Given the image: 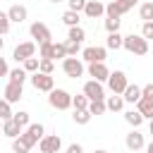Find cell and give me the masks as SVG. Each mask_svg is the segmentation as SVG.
Segmentation results:
<instances>
[{"instance_id": "cell-1", "label": "cell", "mask_w": 153, "mask_h": 153, "mask_svg": "<svg viewBox=\"0 0 153 153\" xmlns=\"http://www.w3.org/2000/svg\"><path fill=\"white\" fill-rule=\"evenodd\" d=\"M122 48L129 50L131 55H146L148 53V41L139 33H129V36L122 38Z\"/></svg>"}, {"instance_id": "cell-2", "label": "cell", "mask_w": 153, "mask_h": 153, "mask_svg": "<svg viewBox=\"0 0 153 153\" xmlns=\"http://www.w3.org/2000/svg\"><path fill=\"white\" fill-rule=\"evenodd\" d=\"M48 103L55 110H67V108H72V93L65 91V88H53L50 96H48Z\"/></svg>"}, {"instance_id": "cell-3", "label": "cell", "mask_w": 153, "mask_h": 153, "mask_svg": "<svg viewBox=\"0 0 153 153\" xmlns=\"http://www.w3.org/2000/svg\"><path fill=\"white\" fill-rule=\"evenodd\" d=\"M62 72H65L69 79H79V76L84 74V62H81L79 57L67 55V57L62 60Z\"/></svg>"}, {"instance_id": "cell-4", "label": "cell", "mask_w": 153, "mask_h": 153, "mask_svg": "<svg viewBox=\"0 0 153 153\" xmlns=\"http://www.w3.org/2000/svg\"><path fill=\"white\" fill-rule=\"evenodd\" d=\"M29 33H31V38H33V43H50V29L43 24V22H33L31 26H29Z\"/></svg>"}, {"instance_id": "cell-5", "label": "cell", "mask_w": 153, "mask_h": 153, "mask_svg": "<svg viewBox=\"0 0 153 153\" xmlns=\"http://www.w3.org/2000/svg\"><path fill=\"white\" fill-rule=\"evenodd\" d=\"M31 84H33L36 91H45V93H50V91L55 88L53 74H43V72H33V74H31Z\"/></svg>"}, {"instance_id": "cell-6", "label": "cell", "mask_w": 153, "mask_h": 153, "mask_svg": "<svg viewBox=\"0 0 153 153\" xmlns=\"http://www.w3.org/2000/svg\"><path fill=\"white\" fill-rule=\"evenodd\" d=\"M81 57H84L86 62H105L108 48H103V45H88V48L81 50Z\"/></svg>"}, {"instance_id": "cell-7", "label": "cell", "mask_w": 153, "mask_h": 153, "mask_svg": "<svg viewBox=\"0 0 153 153\" xmlns=\"http://www.w3.org/2000/svg\"><path fill=\"white\" fill-rule=\"evenodd\" d=\"M127 74L122 72V69H117V72H110V76H108V86H110V91L112 93H120L122 96V91L127 88Z\"/></svg>"}, {"instance_id": "cell-8", "label": "cell", "mask_w": 153, "mask_h": 153, "mask_svg": "<svg viewBox=\"0 0 153 153\" xmlns=\"http://www.w3.org/2000/svg\"><path fill=\"white\" fill-rule=\"evenodd\" d=\"M84 96H86L88 100H105V88H103L100 81L91 79V81L84 84Z\"/></svg>"}, {"instance_id": "cell-9", "label": "cell", "mask_w": 153, "mask_h": 153, "mask_svg": "<svg viewBox=\"0 0 153 153\" xmlns=\"http://www.w3.org/2000/svg\"><path fill=\"white\" fill-rule=\"evenodd\" d=\"M38 148H41V153H60L62 139H60L57 134H48V136H43V139L38 141Z\"/></svg>"}, {"instance_id": "cell-10", "label": "cell", "mask_w": 153, "mask_h": 153, "mask_svg": "<svg viewBox=\"0 0 153 153\" xmlns=\"http://www.w3.org/2000/svg\"><path fill=\"white\" fill-rule=\"evenodd\" d=\"M33 55H36V43H33V41L19 43V45L14 48V53H12V57H14L17 62H24L26 57H33Z\"/></svg>"}, {"instance_id": "cell-11", "label": "cell", "mask_w": 153, "mask_h": 153, "mask_svg": "<svg viewBox=\"0 0 153 153\" xmlns=\"http://www.w3.org/2000/svg\"><path fill=\"white\" fill-rule=\"evenodd\" d=\"M88 76H93L96 81H108V76H110V69H108V65L105 62H88Z\"/></svg>"}, {"instance_id": "cell-12", "label": "cell", "mask_w": 153, "mask_h": 153, "mask_svg": "<svg viewBox=\"0 0 153 153\" xmlns=\"http://www.w3.org/2000/svg\"><path fill=\"white\" fill-rule=\"evenodd\" d=\"M84 14H86L88 19H98V17L105 14V5H103L100 0H86V5H84Z\"/></svg>"}, {"instance_id": "cell-13", "label": "cell", "mask_w": 153, "mask_h": 153, "mask_svg": "<svg viewBox=\"0 0 153 153\" xmlns=\"http://www.w3.org/2000/svg\"><path fill=\"white\" fill-rule=\"evenodd\" d=\"M22 96H24V88H22V84H14V81H10V84L5 86V100H7V103H19V100H22Z\"/></svg>"}, {"instance_id": "cell-14", "label": "cell", "mask_w": 153, "mask_h": 153, "mask_svg": "<svg viewBox=\"0 0 153 153\" xmlns=\"http://www.w3.org/2000/svg\"><path fill=\"white\" fill-rule=\"evenodd\" d=\"M7 17H10V22H14V24H22V22H26V17H29V10H26L24 5H12V7L7 10Z\"/></svg>"}, {"instance_id": "cell-15", "label": "cell", "mask_w": 153, "mask_h": 153, "mask_svg": "<svg viewBox=\"0 0 153 153\" xmlns=\"http://www.w3.org/2000/svg\"><path fill=\"white\" fill-rule=\"evenodd\" d=\"M124 143H127V148H129V151H141V148L146 146V143H143V134H141V131H136V129L127 134Z\"/></svg>"}, {"instance_id": "cell-16", "label": "cell", "mask_w": 153, "mask_h": 153, "mask_svg": "<svg viewBox=\"0 0 153 153\" xmlns=\"http://www.w3.org/2000/svg\"><path fill=\"white\" fill-rule=\"evenodd\" d=\"M122 98H124V103H136V100L141 98V86H136V84H127V88L122 91Z\"/></svg>"}, {"instance_id": "cell-17", "label": "cell", "mask_w": 153, "mask_h": 153, "mask_svg": "<svg viewBox=\"0 0 153 153\" xmlns=\"http://www.w3.org/2000/svg\"><path fill=\"white\" fill-rule=\"evenodd\" d=\"M2 134L5 136H10V139H17L19 134H22V127L10 117V120H2Z\"/></svg>"}, {"instance_id": "cell-18", "label": "cell", "mask_w": 153, "mask_h": 153, "mask_svg": "<svg viewBox=\"0 0 153 153\" xmlns=\"http://www.w3.org/2000/svg\"><path fill=\"white\" fill-rule=\"evenodd\" d=\"M136 110L143 115V120H153V100L139 98V100H136Z\"/></svg>"}, {"instance_id": "cell-19", "label": "cell", "mask_w": 153, "mask_h": 153, "mask_svg": "<svg viewBox=\"0 0 153 153\" xmlns=\"http://www.w3.org/2000/svg\"><path fill=\"white\" fill-rule=\"evenodd\" d=\"M105 108H108V110H112V112H120V110L124 108V98H122L120 93H112V96H108Z\"/></svg>"}, {"instance_id": "cell-20", "label": "cell", "mask_w": 153, "mask_h": 153, "mask_svg": "<svg viewBox=\"0 0 153 153\" xmlns=\"http://www.w3.org/2000/svg\"><path fill=\"white\" fill-rule=\"evenodd\" d=\"M122 33L120 31H112V33H108V41H105V48H110V50H120L122 48Z\"/></svg>"}, {"instance_id": "cell-21", "label": "cell", "mask_w": 153, "mask_h": 153, "mask_svg": "<svg viewBox=\"0 0 153 153\" xmlns=\"http://www.w3.org/2000/svg\"><path fill=\"white\" fill-rule=\"evenodd\" d=\"M124 120H127V124H131V127L136 129V127L143 122V115H141L139 110H127V112H124Z\"/></svg>"}, {"instance_id": "cell-22", "label": "cell", "mask_w": 153, "mask_h": 153, "mask_svg": "<svg viewBox=\"0 0 153 153\" xmlns=\"http://www.w3.org/2000/svg\"><path fill=\"white\" fill-rule=\"evenodd\" d=\"M105 14H108V17H112V19H120L124 12H122V7L117 5V0H110V2L105 5Z\"/></svg>"}, {"instance_id": "cell-23", "label": "cell", "mask_w": 153, "mask_h": 153, "mask_svg": "<svg viewBox=\"0 0 153 153\" xmlns=\"http://www.w3.org/2000/svg\"><path fill=\"white\" fill-rule=\"evenodd\" d=\"M10 81H14V84H22L24 86V81H26V69L24 67H17V69H10Z\"/></svg>"}, {"instance_id": "cell-24", "label": "cell", "mask_w": 153, "mask_h": 153, "mask_svg": "<svg viewBox=\"0 0 153 153\" xmlns=\"http://www.w3.org/2000/svg\"><path fill=\"white\" fill-rule=\"evenodd\" d=\"M91 112H88V108H84V110H74V115H72V120L76 122V124H88L91 122Z\"/></svg>"}, {"instance_id": "cell-25", "label": "cell", "mask_w": 153, "mask_h": 153, "mask_svg": "<svg viewBox=\"0 0 153 153\" xmlns=\"http://www.w3.org/2000/svg\"><path fill=\"white\" fill-rule=\"evenodd\" d=\"M62 22L67 24V26H79V12H74V10H67L65 14H62Z\"/></svg>"}, {"instance_id": "cell-26", "label": "cell", "mask_w": 153, "mask_h": 153, "mask_svg": "<svg viewBox=\"0 0 153 153\" xmlns=\"http://www.w3.org/2000/svg\"><path fill=\"white\" fill-rule=\"evenodd\" d=\"M67 38H69V41H76V43H81V41L86 38V31H84L81 26H69V33H67Z\"/></svg>"}, {"instance_id": "cell-27", "label": "cell", "mask_w": 153, "mask_h": 153, "mask_svg": "<svg viewBox=\"0 0 153 153\" xmlns=\"http://www.w3.org/2000/svg\"><path fill=\"white\" fill-rule=\"evenodd\" d=\"M12 120H14V122H17V124H19L22 129L31 124V120H29V112H26V110H19V112H12Z\"/></svg>"}, {"instance_id": "cell-28", "label": "cell", "mask_w": 153, "mask_h": 153, "mask_svg": "<svg viewBox=\"0 0 153 153\" xmlns=\"http://www.w3.org/2000/svg\"><path fill=\"white\" fill-rule=\"evenodd\" d=\"M139 17H141L143 22H153V2H143V5L139 7Z\"/></svg>"}, {"instance_id": "cell-29", "label": "cell", "mask_w": 153, "mask_h": 153, "mask_svg": "<svg viewBox=\"0 0 153 153\" xmlns=\"http://www.w3.org/2000/svg\"><path fill=\"white\" fill-rule=\"evenodd\" d=\"M108 108H105V100H88V112L91 115H103Z\"/></svg>"}, {"instance_id": "cell-30", "label": "cell", "mask_w": 153, "mask_h": 153, "mask_svg": "<svg viewBox=\"0 0 153 153\" xmlns=\"http://www.w3.org/2000/svg\"><path fill=\"white\" fill-rule=\"evenodd\" d=\"M12 151H14V153H29L31 146H26V141H24L22 136H17V139H12Z\"/></svg>"}, {"instance_id": "cell-31", "label": "cell", "mask_w": 153, "mask_h": 153, "mask_svg": "<svg viewBox=\"0 0 153 153\" xmlns=\"http://www.w3.org/2000/svg\"><path fill=\"white\" fill-rule=\"evenodd\" d=\"M38 62H41V57H26L24 60V69H26V74H33V72H38Z\"/></svg>"}, {"instance_id": "cell-32", "label": "cell", "mask_w": 153, "mask_h": 153, "mask_svg": "<svg viewBox=\"0 0 153 153\" xmlns=\"http://www.w3.org/2000/svg\"><path fill=\"white\" fill-rule=\"evenodd\" d=\"M72 108H74V110H84V108H88V98H86L84 93L72 96Z\"/></svg>"}, {"instance_id": "cell-33", "label": "cell", "mask_w": 153, "mask_h": 153, "mask_svg": "<svg viewBox=\"0 0 153 153\" xmlns=\"http://www.w3.org/2000/svg\"><path fill=\"white\" fill-rule=\"evenodd\" d=\"M57 57H67V53H65V43H53V50H50V60H57Z\"/></svg>"}, {"instance_id": "cell-34", "label": "cell", "mask_w": 153, "mask_h": 153, "mask_svg": "<svg viewBox=\"0 0 153 153\" xmlns=\"http://www.w3.org/2000/svg\"><path fill=\"white\" fill-rule=\"evenodd\" d=\"M10 117H12V103L0 98V120H10Z\"/></svg>"}, {"instance_id": "cell-35", "label": "cell", "mask_w": 153, "mask_h": 153, "mask_svg": "<svg viewBox=\"0 0 153 153\" xmlns=\"http://www.w3.org/2000/svg\"><path fill=\"white\" fill-rule=\"evenodd\" d=\"M79 45H81V43H76V41H69V38H67V41H65V53H67V55H72V57H76V53L81 50Z\"/></svg>"}, {"instance_id": "cell-36", "label": "cell", "mask_w": 153, "mask_h": 153, "mask_svg": "<svg viewBox=\"0 0 153 153\" xmlns=\"http://www.w3.org/2000/svg\"><path fill=\"white\" fill-rule=\"evenodd\" d=\"M26 129H29V131H31V134H33V136H36V139H38V141H41V139H43V136H45V134H43V131H45V129H43V124H41V122H33V124H29V127H26Z\"/></svg>"}, {"instance_id": "cell-37", "label": "cell", "mask_w": 153, "mask_h": 153, "mask_svg": "<svg viewBox=\"0 0 153 153\" xmlns=\"http://www.w3.org/2000/svg\"><path fill=\"white\" fill-rule=\"evenodd\" d=\"M10 17H7V12H0V36H5V33H10Z\"/></svg>"}, {"instance_id": "cell-38", "label": "cell", "mask_w": 153, "mask_h": 153, "mask_svg": "<svg viewBox=\"0 0 153 153\" xmlns=\"http://www.w3.org/2000/svg\"><path fill=\"white\" fill-rule=\"evenodd\" d=\"M53 69H55L53 60H41V62H38V72H43V74H53Z\"/></svg>"}, {"instance_id": "cell-39", "label": "cell", "mask_w": 153, "mask_h": 153, "mask_svg": "<svg viewBox=\"0 0 153 153\" xmlns=\"http://www.w3.org/2000/svg\"><path fill=\"white\" fill-rule=\"evenodd\" d=\"M141 36H143L146 41L153 38V22H143V26H141Z\"/></svg>"}, {"instance_id": "cell-40", "label": "cell", "mask_w": 153, "mask_h": 153, "mask_svg": "<svg viewBox=\"0 0 153 153\" xmlns=\"http://www.w3.org/2000/svg\"><path fill=\"white\" fill-rule=\"evenodd\" d=\"M105 29H108V33H112V31H120V19H112V17H108V19H105Z\"/></svg>"}, {"instance_id": "cell-41", "label": "cell", "mask_w": 153, "mask_h": 153, "mask_svg": "<svg viewBox=\"0 0 153 153\" xmlns=\"http://www.w3.org/2000/svg\"><path fill=\"white\" fill-rule=\"evenodd\" d=\"M19 136H22V139H24V141H26V146H31V148H33V146H36V143H38V139H36V136H33V134H31V131H29V129H26V131H22V134H19Z\"/></svg>"}, {"instance_id": "cell-42", "label": "cell", "mask_w": 153, "mask_h": 153, "mask_svg": "<svg viewBox=\"0 0 153 153\" xmlns=\"http://www.w3.org/2000/svg\"><path fill=\"white\" fill-rule=\"evenodd\" d=\"M67 2H69V10H74V12H84L86 0H67Z\"/></svg>"}, {"instance_id": "cell-43", "label": "cell", "mask_w": 153, "mask_h": 153, "mask_svg": "<svg viewBox=\"0 0 153 153\" xmlns=\"http://www.w3.org/2000/svg\"><path fill=\"white\" fill-rule=\"evenodd\" d=\"M141 98L153 100V81H151V84H146V86H141Z\"/></svg>"}, {"instance_id": "cell-44", "label": "cell", "mask_w": 153, "mask_h": 153, "mask_svg": "<svg viewBox=\"0 0 153 153\" xmlns=\"http://www.w3.org/2000/svg\"><path fill=\"white\" fill-rule=\"evenodd\" d=\"M136 2H139V0H117V5L122 7V12H129V10H131Z\"/></svg>"}, {"instance_id": "cell-45", "label": "cell", "mask_w": 153, "mask_h": 153, "mask_svg": "<svg viewBox=\"0 0 153 153\" xmlns=\"http://www.w3.org/2000/svg\"><path fill=\"white\" fill-rule=\"evenodd\" d=\"M7 74H10V67H7L5 57H0V76H7Z\"/></svg>"}, {"instance_id": "cell-46", "label": "cell", "mask_w": 153, "mask_h": 153, "mask_svg": "<svg viewBox=\"0 0 153 153\" xmlns=\"http://www.w3.org/2000/svg\"><path fill=\"white\" fill-rule=\"evenodd\" d=\"M67 153H84V148H81L79 143H69V146H67Z\"/></svg>"}, {"instance_id": "cell-47", "label": "cell", "mask_w": 153, "mask_h": 153, "mask_svg": "<svg viewBox=\"0 0 153 153\" xmlns=\"http://www.w3.org/2000/svg\"><path fill=\"white\" fill-rule=\"evenodd\" d=\"M146 153H153V141H151V143L146 146Z\"/></svg>"}, {"instance_id": "cell-48", "label": "cell", "mask_w": 153, "mask_h": 153, "mask_svg": "<svg viewBox=\"0 0 153 153\" xmlns=\"http://www.w3.org/2000/svg\"><path fill=\"white\" fill-rule=\"evenodd\" d=\"M93 153H110V151H105V148H98V151H93Z\"/></svg>"}, {"instance_id": "cell-49", "label": "cell", "mask_w": 153, "mask_h": 153, "mask_svg": "<svg viewBox=\"0 0 153 153\" xmlns=\"http://www.w3.org/2000/svg\"><path fill=\"white\" fill-rule=\"evenodd\" d=\"M148 131H151V136H153V120H151V124H148Z\"/></svg>"}, {"instance_id": "cell-50", "label": "cell", "mask_w": 153, "mask_h": 153, "mask_svg": "<svg viewBox=\"0 0 153 153\" xmlns=\"http://www.w3.org/2000/svg\"><path fill=\"white\" fill-rule=\"evenodd\" d=\"M2 45H5V41H2V38H0V50H2Z\"/></svg>"}, {"instance_id": "cell-51", "label": "cell", "mask_w": 153, "mask_h": 153, "mask_svg": "<svg viewBox=\"0 0 153 153\" xmlns=\"http://www.w3.org/2000/svg\"><path fill=\"white\" fill-rule=\"evenodd\" d=\"M50 2H62V0H50Z\"/></svg>"}, {"instance_id": "cell-52", "label": "cell", "mask_w": 153, "mask_h": 153, "mask_svg": "<svg viewBox=\"0 0 153 153\" xmlns=\"http://www.w3.org/2000/svg\"><path fill=\"white\" fill-rule=\"evenodd\" d=\"M0 131H2V120H0Z\"/></svg>"}, {"instance_id": "cell-53", "label": "cell", "mask_w": 153, "mask_h": 153, "mask_svg": "<svg viewBox=\"0 0 153 153\" xmlns=\"http://www.w3.org/2000/svg\"><path fill=\"white\" fill-rule=\"evenodd\" d=\"M12 153H14V151H12Z\"/></svg>"}]
</instances>
